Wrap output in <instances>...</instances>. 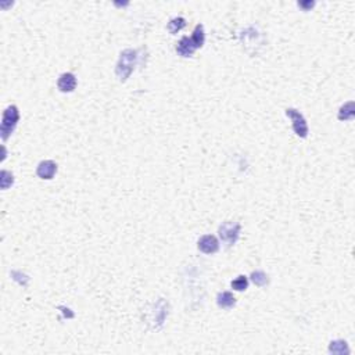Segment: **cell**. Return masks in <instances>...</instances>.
Segmentation results:
<instances>
[{"mask_svg": "<svg viewBox=\"0 0 355 355\" xmlns=\"http://www.w3.org/2000/svg\"><path fill=\"white\" fill-rule=\"evenodd\" d=\"M240 229H241V226H240L239 222H222V225L218 229V233H219V237H221L222 243L225 244L226 249H229V247L236 244V241H237L240 236Z\"/></svg>", "mask_w": 355, "mask_h": 355, "instance_id": "cell-3", "label": "cell"}, {"mask_svg": "<svg viewBox=\"0 0 355 355\" xmlns=\"http://www.w3.org/2000/svg\"><path fill=\"white\" fill-rule=\"evenodd\" d=\"M329 353H330V354H337V355L350 354V348H348L347 341H344V340H335V341H332L330 346H329Z\"/></svg>", "mask_w": 355, "mask_h": 355, "instance_id": "cell-11", "label": "cell"}, {"mask_svg": "<svg viewBox=\"0 0 355 355\" xmlns=\"http://www.w3.org/2000/svg\"><path fill=\"white\" fill-rule=\"evenodd\" d=\"M196 50L197 49H196L195 43H193L192 38H189V36H183L177 46V53L180 57H192Z\"/></svg>", "mask_w": 355, "mask_h": 355, "instance_id": "cell-9", "label": "cell"}, {"mask_svg": "<svg viewBox=\"0 0 355 355\" xmlns=\"http://www.w3.org/2000/svg\"><path fill=\"white\" fill-rule=\"evenodd\" d=\"M232 289L237 290V292H244L249 287V279L246 276L240 275L237 276L235 280H232Z\"/></svg>", "mask_w": 355, "mask_h": 355, "instance_id": "cell-16", "label": "cell"}, {"mask_svg": "<svg viewBox=\"0 0 355 355\" xmlns=\"http://www.w3.org/2000/svg\"><path fill=\"white\" fill-rule=\"evenodd\" d=\"M57 88L62 93H70L74 92L77 88V77L72 72H64L60 75L57 80Z\"/></svg>", "mask_w": 355, "mask_h": 355, "instance_id": "cell-7", "label": "cell"}, {"mask_svg": "<svg viewBox=\"0 0 355 355\" xmlns=\"http://www.w3.org/2000/svg\"><path fill=\"white\" fill-rule=\"evenodd\" d=\"M314 4H315L314 1H300V3H298V6H300V7H302L304 10L312 9V7H314Z\"/></svg>", "mask_w": 355, "mask_h": 355, "instance_id": "cell-18", "label": "cell"}, {"mask_svg": "<svg viewBox=\"0 0 355 355\" xmlns=\"http://www.w3.org/2000/svg\"><path fill=\"white\" fill-rule=\"evenodd\" d=\"M250 277H251L253 283L256 284V286H258V287H264V286H266L268 282H269L268 275H266L264 271H254Z\"/></svg>", "mask_w": 355, "mask_h": 355, "instance_id": "cell-15", "label": "cell"}, {"mask_svg": "<svg viewBox=\"0 0 355 355\" xmlns=\"http://www.w3.org/2000/svg\"><path fill=\"white\" fill-rule=\"evenodd\" d=\"M217 304L222 310H231L236 305V298L231 292H222L217 297Z\"/></svg>", "mask_w": 355, "mask_h": 355, "instance_id": "cell-10", "label": "cell"}, {"mask_svg": "<svg viewBox=\"0 0 355 355\" xmlns=\"http://www.w3.org/2000/svg\"><path fill=\"white\" fill-rule=\"evenodd\" d=\"M20 121V111L16 106H9L3 113L1 126H0V135L3 140H7L10 135L14 132L16 126Z\"/></svg>", "mask_w": 355, "mask_h": 355, "instance_id": "cell-2", "label": "cell"}, {"mask_svg": "<svg viewBox=\"0 0 355 355\" xmlns=\"http://www.w3.org/2000/svg\"><path fill=\"white\" fill-rule=\"evenodd\" d=\"M192 40H193V43H195L196 49L203 47V44H204L205 40V35H204V27H203L201 24L196 25L195 31H193V35H192Z\"/></svg>", "mask_w": 355, "mask_h": 355, "instance_id": "cell-13", "label": "cell"}, {"mask_svg": "<svg viewBox=\"0 0 355 355\" xmlns=\"http://www.w3.org/2000/svg\"><path fill=\"white\" fill-rule=\"evenodd\" d=\"M286 116L289 117L293 122V131L297 136H300L302 139H305L308 136V125L307 121L300 111H297L296 108H287L286 110Z\"/></svg>", "mask_w": 355, "mask_h": 355, "instance_id": "cell-4", "label": "cell"}, {"mask_svg": "<svg viewBox=\"0 0 355 355\" xmlns=\"http://www.w3.org/2000/svg\"><path fill=\"white\" fill-rule=\"evenodd\" d=\"M56 172H57V164L52 160H44L39 162V165L36 168V175L40 179H46V180L53 179Z\"/></svg>", "mask_w": 355, "mask_h": 355, "instance_id": "cell-8", "label": "cell"}, {"mask_svg": "<svg viewBox=\"0 0 355 355\" xmlns=\"http://www.w3.org/2000/svg\"><path fill=\"white\" fill-rule=\"evenodd\" d=\"M354 118V101H348L338 111L340 121H351Z\"/></svg>", "mask_w": 355, "mask_h": 355, "instance_id": "cell-12", "label": "cell"}, {"mask_svg": "<svg viewBox=\"0 0 355 355\" xmlns=\"http://www.w3.org/2000/svg\"><path fill=\"white\" fill-rule=\"evenodd\" d=\"M138 57H139L138 50H133V49H126L119 54V59H118L116 67V75L118 80L125 82L131 77V74L138 64Z\"/></svg>", "mask_w": 355, "mask_h": 355, "instance_id": "cell-1", "label": "cell"}, {"mask_svg": "<svg viewBox=\"0 0 355 355\" xmlns=\"http://www.w3.org/2000/svg\"><path fill=\"white\" fill-rule=\"evenodd\" d=\"M197 247L204 254H215L219 250V241L214 235H204L198 240Z\"/></svg>", "mask_w": 355, "mask_h": 355, "instance_id": "cell-6", "label": "cell"}, {"mask_svg": "<svg viewBox=\"0 0 355 355\" xmlns=\"http://www.w3.org/2000/svg\"><path fill=\"white\" fill-rule=\"evenodd\" d=\"M156 311L157 312H151L150 323H153L154 329H158L162 326L164 320L168 315V302H165L164 300H158L156 302Z\"/></svg>", "mask_w": 355, "mask_h": 355, "instance_id": "cell-5", "label": "cell"}, {"mask_svg": "<svg viewBox=\"0 0 355 355\" xmlns=\"http://www.w3.org/2000/svg\"><path fill=\"white\" fill-rule=\"evenodd\" d=\"M14 183V177H13V174L9 172V171H1V178H0V185H1V189L3 190H6V189H9L11 185Z\"/></svg>", "mask_w": 355, "mask_h": 355, "instance_id": "cell-17", "label": "cell"}, {"mask_svg": "<svg viewBox=\"0 0 355 355\" xmlns=\"http://www.w3.org/2000/svg\"><path fill=\"white\" fill-rule=\"evenodd\" d=\"M186 25V20L183 17H175L172 18L171 21L168 22V31L172 34V35H175L178 34L180 29H183Z\"/></svg>", "mask_w": 355, "mask_h": 355, "instance_id": "cell-14", "label": "cell"}]
</instances>
